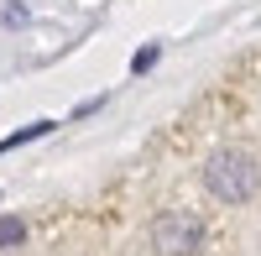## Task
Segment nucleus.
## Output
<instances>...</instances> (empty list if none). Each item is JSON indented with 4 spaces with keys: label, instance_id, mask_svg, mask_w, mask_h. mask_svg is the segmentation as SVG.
Wrapping results in <instances>:
<instances>
[{
    "label": "nucleus",
    "instance_id": "obj_1",
    "mask_svg": "<svg viewBox=\"0 0 261 256\" xmlns=\"http://www.w3.org/2000/svg\"><path fill=\"white\" fill-rule=\"evenodd\" d=\"M204 188L220 204H246L256 194V162L246 152H235V146H225V152H214L204 162Z\"/></svg>",
    "mask_w": 261,
    "mask_h": 256
},
{
    "label": "nucleus",
    "instance_id": "obj_2",
    "mask_svg": "<svg viewBox=\"0 0 261 256\" xmlns=\"http://www.w3.org/2000/svg\"><path fill=\"white\" fill-rule=\"evenodd\" d=\"M151 246H157V256H199L204 220L188 215V209H167V215L151 220Z\"/></svg>",
    "mask_w": 261,
    "mask_h": 256
},
{
    "label": "nucleus",
    "instance_id": "obj_3",
    "mask_svg": "<svg viewBox=\"0 0 261 256\" xmlns=\"http://www.w3.org/2000/svg\"><path fill=\"white\" fill-rule=\"evenodd\" d=\"M21 241H27V220H16V215H0V251H16Z\"/></svg>",
    "mask_w": 261,
    "mask_h": 256
},
{
    "label": "nucleus",
    "instance_id": "obj_4",
    "mask_svg": "<svg viewBox=\"0 0 261 256\" xmlns=\"http://www.w3.org/2000/svg\"><path fill=\"white\" fill-rule=\"evenodd\" d=\"M53 125H58V120H37V125H27V131H11L6 141H0V152H16V146H21V141H37V136H47V131H53Z\"/></svg>",
    "mask_w": 261,
    "mask_h": 256
},
{
    "label": "nucleus",
    "instance_id": "obj_5",
    "mask_svg": "<svg viewBox=\"0 0 261 256\" xmlns=\"http://www.w3.org/2000/svg\"><path fill=\"white\" fill-rule=\"evenodd\" d=\"M157 58H162V47H157V42L136 47V58H130V73H151V68H157Z\"/></svg>",
    "mask_w": 261,
    "mask_h": 256
}]
</instances>
